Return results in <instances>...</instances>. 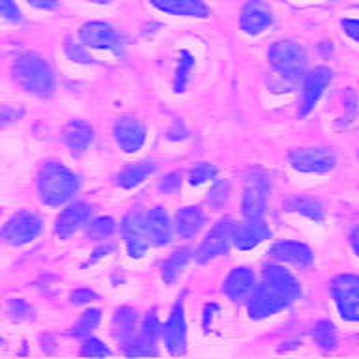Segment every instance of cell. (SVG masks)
<instances>
[{
	"mask_svg": "<svg viewBox=\"0 0 359 359\" xmlns=\"http://www.w3.org/2000/svg\"><path fill=\"white\" fill-rule=\"evenodd\" d=\"M101 320V311L100 309H90V311H84L83 316L79 318V322L75 325H73L72 333L75 337H88L92 331L97 327V324H100Z\"/></svg>",
	"mask_w": 359,
	"mask_h": 359,
	"instance_id": "30",
	"label": "cell"
},
{
	"mask_svg": "<svg viewBox=\"0 0 359 359\" xmlns=\"http://www.w3.org/2000/svg\"><path fill=\"white\" fill-rule=\"evenodd\" d=\"M94 299H97V296L92 290H88V288H79V290L72 294V302L75 305H84V303L94 302Z\"/></svg>",
	"mask_w": 359,
	"mask_h": 359,
	"instance_id": "42",
	"label": "cell"
},
{
	"mask_svg": "<svg viewBox=\"0 0 359 359\" xmlns=\"http://www.w3.org/2000/svg\"><path fill=\"white\" fill-rule=\"evenodd\" d=\"M81 353L88 355V358H105V355H111V350L100 339H88V341H84Z\"/></svg>",
	"mask_w": 359,
	"mask_h": 359,
	"instance_id": "34",
	"label": "cell"
},
{
	"mask_svg": "<svg viewBox=\"0 0 359 359\" xmlns=\"http://www.w3.org/2000/svg\"><path fill=\"white\" fill-rule=\"evenodd\" d=\"M341 27L348 38H352L353 41L359 43V19H342Z\"/></svg>",
	"mask_w": 359,
	"mask_h": 359,
	"instance_id": "41",
	"label": "cell"
},
{
	"mask_svg": "<svg viewBox=\"0 0 359 359\" xmlns=\"http://www.w3.org/2000/svg\"><path fill=\"white\" fill-rule=\"evenodd\" d=\"M41 232V221L30 212H19L0 230V240L8 245L19 247L30 243Z\"/></svg>",
	"mask_w": 359,
	"mask_h": 359,
	"instance_id": "6",
	"label": "cell"
},
{
	"mask_svg": "<svg viewBox=\"0 0 359 359\" xmlns=\"http://www.w3.org/2000/svg\"><path fill=\"white\" fill-rule=\"evenodd\" d=\"M0 342H2V341H0Z\"/></svg>",
	"mask_w": 359,
	"mask_h": 359,
	"instance_id": "48",
	"label": "cell"
},
{
	"mask_svg": "<svg viewBox=\"0 0 359 359\" xmlns=\"http://www.w3.org/2000/svg\"><path fill=\"white\" fill-rule=\"evenodd\" d=\"M161 333L168 352L172 353V355H182V353H185V346H187V325H185L184 302L182 299L172 309V313L168 316L167 324L161 330Z\"/></svg>",
	"mask_w": 359,
	"mask_h": 359,
	"instance_id": "11",
	"label": "cell"
},
{
	"mask_svg": "<svg viewBox=\"0 0 359 359\" xmlns=\"http://www.w3.org/2000/svg\"><path fill=\"white\" fill-rule=\"evenodd\" d=\"M180 185H182V176L178 172H172L163 178V182L159 184V189L165 191V193H174V191L180 189Z\"/></svg>",
	"mask_w": 359,
	"mask_h": 359,
	"instance_id": "40",
	"label": "cell"
},
{
	"mask_svg": "<svg viewBox=\"0 0 359 359\" xmlns=\"http://www.w3.org/2000/svg\"><path fill=\"white\" fill-rule=\"evenodd\" d=\"M154 170H156V165L151 161L135 163V165H129L118 174L116 182L123 189H133V187L142 184L150 174H154Z\"/></svg>",
	"mask_w": 359,
	"mask_h": 359,
	"instance_id": "23",
	"label": "cell"
},
{
	"mask_svg": "<svg viewBox=\"0 0 359 359\" xmlns=\"http://www.w3.org/2000/svg\"><path fill=\"white\" fill-rule=\"evenodd\" d=\"M288 206L294 212L302 213L305 217L313 219V221H322L324 219V208L320 206V202H316L314 198H309V196H296L288 202Z\"/></svg>",
	"mask_w": 359,
	"mask_h": 359,
	"instance_id": "27",
	"label": "cell"
},
{
	"mask_svg": "<svg viewBox=\"0 0 359 359\" xmlns=\"http://www.w3.org/2000/svg\"><path fill=\"white\" fill-rule=\"evenodd\" d=\"M126 355H129V358H133V355L135 358L137 355H157V350L154 348V342L146 341V339L140 337L139 341L133 339L129 344H126Z\"/></svg>",
	"mask_w": 359,
	"mask_h": 359,
	"instance_id": "33",
	"label": "cell"
},
{
	"mask_svg": "<svg viewBox=\"0 0 359 359\" xmlns=\"http://www.w3.org/2000/svg\"><path fill=\"white\" fill-rule=\"evenodd\" d=\"M302 286L296 277L280 266H268L264 269L262 283L252 290L249 299V316L252 320L268 318L296 302Z\"/></svg>",
	"mask_w": 359,
	"mask_h": 359,
	"instance_id": "1",
	"label": "cell"
},
{
	"mask_svg": "<svg viewBox=\"0 0 359 359\" xmlns=\"http://www.w3.org/2000/svg\"><path fill=\"white\" fill-rule=\"evenodd\" d=\"M195 66V58L191 55L189 50H182L180 53L178 60V69H176V77H174V90L176 92H184L185 84L189 81V73Z\"/></svg>",
	"mask_w": 359,
	"mask_h": 359,
	"instance_id": "29",
	"label": "cell"
},
{
	"mask_svg": "<svg viewBox=\"0 0 359 359\" xmlns=\"http://www.w3.org/2000/svg\"><path fill=\"white\" fill-rule=\"evenodd\" d=\"M217 176V168L210 165V163H198L193 170H191L189 182L191 185H201L208 180H213Z\"/></svg>",
	"mask_w": 359,
	"mask_h": 359,
	"instance_id": "32",
	"label": "cell"
},
{
	"mask_svg": "<svg viewBox=\"0 0 359 359\" xmlns=\"http://www.w3.org/2000/svg\"><path fill=\"white\" fill-rule=\"evenodd\" d=\"M79 38L86 47H92V49H107L120 53L123 45L122 36L116 32V28L103 21L84 22L79 30Z\"/></svg>",
	"mask_w": 359,
	"mask_h": 359,
	"instance_id": "8",
	"label": "cell"
},
{
	"mask_svg": "<svg viewBox=\"0 0 359 359\" xmlns=\"http://www.w3.org/2000/svg\"><path fill=\"white\" fill-rule=\"evenodd\" d=\"M269 64L275 67V72L288 81H297L305 73L307 67V55L303 50L302 45L290 39H283V41H275L268 53Z\"/></svg>",
	"mask_w": 359,
	"mask_h": 359,
	"instance_id": "4",
	"label": "cell"
},
{
	"mask_svg": "<svg viewBox=\"0 0 359 359\" xmlns=\"http://www.w3.org/2000/svg\"><path fill=\"white\" fill-rule=\"evenodd\" d=\"M331 296L348 322H359V275H339L331 280Z\"/></svg>",
	"mask_w": 359,
	"mask_h": 359,
	"instance_id": "5",
	"label": "cell"
},
{
	"mask_svg": "<svg viewBox=\"0 0 359 359\" xmlns=\"http://www.w3.org/2000/svg\"><path fill=\"white\" fill-rule=\"evenodd\" d=\"M266 195H268V182L262 176H255L243 193V215L247 219H260L266 210Z\"/></svg>",
	"mask_w": 359,
	"mask_h": 359,
	"instance_id": "17",
	"label": "cell"
},
{
	"mask_svg": "<svg viewBox=\"0 0 359 359\" xmlns=\"http://www.w3.org/2000/svg\"><path fill=\"white\" fill-rule=\"evenodd\" d=\"M10 313L15 320L32 318V307H30L27 302H22V299H11Z\"/></svg>",
	"mask_w": 359,
	"mask_h": 359,
	"instance_id": "37",
	"label": "cell"
},
{
	"mask_svg": "<svg viewBox=\"0 0 359 359\" xmlns=\"http://www.w3.org/2000/svg\"><path fill=\"white\" fill-rule=\"evenodd\" d=\"M88 2H94V4H109L111 0H88Z\"/></svg>",
	"mask_w": 359,
	"mask_h": 359,
	"instance_id": "47",
	"label": "cell"
},
{
	"mask_svg": "<svg viewBox=\"0 0 359 359\" xmlns=\"http://www.w3.org/2000/svg\"><path fill=\"white\" fill-rule=\"evenodd\" d=\"M189 258H191V249H187V247L174 251L161 266L163 280L168 283V285H172L174 280L180 277V273L184 271L185 264L189 262Z\"/></svg>",
	"mask_w": 359,
	"mask_h": 359,
	"instance_id": "26",
	"label": "cell"
},
{
	"mask_svg": "<svg viewBox=\"0 0 359 359\" xmlns=\"http://www.w3.org/2000/svg\"><path fill=\"white\" fill-rule=\"evenodd\" d=\"M13 79L30 94L47 95L55 90V77L49 64L36 53H21L13 60Z\"/></svg>",
	"mask_w": 359,
	"mask_h": 359,
	"instance_id": "2",
	"label": "cell"
},
{
	"mask_svg": "<svg viewBox=\"0 0 359 359\" xmlns=\"http://www.w3.org/2000/svg\"><path fill=\"white\" fill-rule=\"evenodd\" d=\"M202 223H204V215H202L201 208L185 206L176 213V230L182 238L195 236L201 230Z\"/></svg>",
	"mask_w": 359,
	"mask_h": 359,
	"instance_id": "24",
	"label": "cell"
},
{
	"mask_svg": "<svg viewBox=\"0 0 359 359\" xmlns=\"http://www.w3.org/2000/svg\"><path fill=\"white\" fill-rule=\"evenodd\" d=\"M62 139L67 144V148L72 150L73 156H81L92 144V140H94V129H92L90 123L84 122V120H69L64 126Z\"/></svg>",
	"mask_w": 359,
	"mask_h": 359,
	"instance_id": "18",
	"label": "cell"
},
{
	"mask_svg": "<svg viewBox=\"0 0 359 359\" xmlns=\"http://www.w3.org/2000/svg\"><path fill=\"white\" fill-rule=\"evenodd\" d=\"M114 137L116 142L120 144L123 151L133 154V151L140 150L146 140V128L144 123L137 120L135 116H122L118 118V122L114 123Z\"/></svg>",
	"mask_w": 359,
	"mask_h": 359,
	"instance_id": "12",
	"label": "cell"
},
{
	"mask_svg": "<svg viewBox=\"0 0 359 359\" xmlns=\"http://www.w3.org/2000/svg\"><path fill=\"white\" fill-rule=\"evenodd\" d=\"M330 83H331L330 67H325V66L314 67L313 72L309 73L307 79H305V88H303V103H302V111H299V116H307L309 112L313 111Z\"/></svg>",
	"mask_w": 359,
	"mask_h": 359,
	"instance_id": "14",
	"label": "cell"
},
{
	"mask_svg": "<svg viewBox=\"0 0 359 359\" xmlns=\"http://www.w3.org/2000/svg\"><path fill=\"white\" fill-rule=\"evenodd\" d=\"M122 234L131 258H140L148 251L150 238H148V230H146V215H140V213L126 215V219L122 221Z\"/></svg>",
	"mask_w": 359,
	"mask_h": 359,
	"instance_id": "10",
	"label": "cell"
},
{
	"mask_svg": "<svg viewBox=\"0 0 359 359\" xmlns=\"http://www.w3.org/2000/svg\"><path fill=\"white\" fill-rule=\"evenodd\" d=\"M226 193H229V185L223 184V182H219V184H215V187H213L212 195H210V201H212V204L219 206V204H223V202L226 201Z\"/></svg>",
	"mask_w": 359,
	"mask_h": 359,
	"instance_id": "43",
	"label": "cell"
},
{
	"mask_svg": "<svg viewBox=\"0 0 359 359\" xmlns=\"http://www.w3.org/2000/svg\"><path fill=\"white\" fill-rule=\"evenodd\" d=\"M252 285H255V275L247 268H236L224 280L223 292L230 299H241L251 292Z\"/></svg>",
	"mask_w": 359,
	"mask_h": 359,
	"instance_id": "22",
	"label": "cell"
},
{
	"mask_svg": "<svg viewBox=\"0 0 359 359\" xmlns=\"http://www.w3.org/2000/svg\"><path fill=\"white\" fill-rule=\"evenodd\" d=\"M114 337L123 342V346L135 339V325H137V311L131 307L118 309L114 314Z\"/></svg>",
	"mask_w": 359,
	"mask_h": 359,
	"instance_id": "25",
	"label": "cell"
},
{
	"mask_svg": "<svg viewBox=\"0 0 359 359\" xmlns=\"http://www.w3.org/2000/svg\"><path fill=\"white\" fill-rule=\"evenodd\" d=\"M27 2L39 8V10H53L58 4V0H27Z\"/></svg>",
	"mask_w": 359,
	"mask_h": 359,
	"instance_id": "44",
	"label": "cell"
},
{
	"mask_svg": "<svg viewBox=\"0 0 359 359\" xmlns=\"http://www.w3.org/2000/svg\"><path fill=\"white\" fill-rule=\"evenodd\" d=\"M116 229V223H114V219L111 217H100L92 221L88 226V236L90 238H94V240H105L109 236L114 232Z\"/></svg>",
	"mask_w": 359,
	"mask_h": 359,
	"instance_id": "31",
	"label": "cell"
},
{
	"mask_svg": "<svg viewBox=\"0 0 359 359\" xmlns=\"http://www.w3.org/2000/svg\"><path fill=\"white\" fill-rule=\"evenodd\" d=\"M313 337L316 344H318L322 350L325 352H331V350H335L337 346V333H335V325L327 322V320H322L318 324L314 325Z\"/></svg>",
	"mask_w": 359,
	"mask_h": 359,
	"instance_id": "28",
	"label": "cell"
},
{
	"mask_svg": "<svg viewBox=\"0 0 359 359\" xmlns=\"http://www.w3.org/2000/svg\"><path fill=\"white\" fill-rule=\"evenodd\" d=\"M271 232H269L268 224L260 221V219H247L243 224H236L234 230V245L240 251H249L252 247L260 245L264 240H268Z\"/></svg>",
	"mask_w": 359,
	"mask_h": 359,
	"instance_id": "16",
	"label": "cell"
},
{
	"mask_svg": "<svg viewBox=\"0 0 359 359\" xmlns=\"http://www.w3.org/2000/svg\"><path fill=\"white\" fill-rule=\"evenodd\" d=\"M273 15H271V8H269L264 0H249L240 15V27L245 34L257 36L262 30L271 25Z\"/></svg>",
	"mask_w": 359,
	"mask_h": 359,
	"instance_id": "13",
	"label": "cell"
},
{
	"mask_svg": "<svg viewBox=\"0 0 359 359\" xmlns=\"http://www.w3.org/2000/svg\"><path fill=\"white\" fill-rule=\"evenodd\" d=\"M92 215V206L84 204V202H75L72 206H67L66 210H62V213L56 217V236L60 240H67L69 236L75 234L81 226Z\"/></svg>",
	"mask_w": 359,
	"mask_h": 359,
	"instance_id": "15",
	"label": "cell"
},
{
	"mask_svg": "<svg viewBox=\"0 0 359 359\" xmlns=\"http://www.w3.org/2000/svg\"><path fill=\"white\" fill-rule=\"evenodd\" d=\"M269 255L280 262H290L296 266H309L313 262V252L305 243L299 241H279L271 247Z\"/></svg>",
	"mask_w": 359,
	"mask_h": 359,
	"instance_id": "21",
	"label": "cell"
},
{
	"mask_svg": "<svg viewBox=\"0 0 359 359\" xmlns=\"http://www.w3.org/2000/svg\"><path fill=\"white\" fill-rule=\"evenodd\" d=\"M150 4L170 15L196 17V19H206L210 15V8L202 0H150Z\"/></svg>",
	"mask_w": 359,
	"mask_h": 359,
	"instance_id": "19",
	"label": "cell"
},
{
	"mask_svg": "<svg viewBox=\"0 0 359 359\" xmlns=\"http://www.w3.org/2000/svg\"><path fill=\"white\" fill-rule=\"evenodd\" d=\"M0 15L8 19V21H21V13L11 0H0Z\"/></svg>",
	"mask_w": 359,
	"mask_h": 359,
	"instance_id": "39",
	"label": "cell"
},
{
	"mask_svg": "<svg viewBox=\"0 0 359 359\" xmlns=\"http://www.w3.org/2000/svg\"><path fill=\"white\" fill-rule=\"evenodd\" d=\"M236 223L232 219H221L219 223L213 224V229L210 230L204 238V241L196 251V260L201 264L210 262L212 258L224 255L229 251L232 238H234Z\"/></svg>",
	"mask_w": 359,
	"mask_h": 359,
	"instance_id": "7",
	"label": "cell"
},
{
	"mask_svg": "<svg viewBox=\"0 0 359 359\" xmlns=\"http://www.w3.org/2000/svg\"><path fill=\"white\" fill-rule=\"evenodd\" d=\"M39 198L47 206H60L79 189L77 176L58 163H47L38 176Z\"/></svg>",
	"mask_w": 359,
	"mask_h": 359,
	"instance_id": "3",
	"label": "cell"
},
{
	"mask_svg": "<svg viewBox=\"0 0 359 359\" xmlns=\"http://www.w3.org/2000/svg\"><path fill=\"white\" fill-rule=\"evenodd\" d=\"M22 116L21 109H13V107L0 105V129L8 128L11 123H15Z\"/></svg>",
	"mask_w": 359,
	"mask_h": 359,
	"instance_id": "38",
	"label": "cell"
},
{
	"mask_svg": "<svg viewBox=\"0 0 359 359\" xmlns=\"http://www.w3.org/2000/svg\"><path fill=\"white\" fill-rule=\"evenodd\" d=\"M288 161L299 172L324 174L335 167V154L325 148H299L292 150Z\"/></svg>",
	"mask_w": 359,
	"mask_h": 359,
	"instance_id": "9",
	"label": "cell"
},
{
	"mask_svg": "<svg viewBox=\"0 0 359 359\" xmlns=\"http://www.w3.org/2000/svg\"><path fill=\"white\" fill-rule=\"evenodd\" d=\"M350 243H352L353 251H355V255L359 257V224L352 230V236H350Z\"/></svg>",
	"mask_w": 359,
	"mask_h": 359,
	"instance_id": "45",
	"label": "cell"
},
{
	"mask_svg": "<svg viewBox=\"0 0 359 359\" xmlns=\"http://www.w3.org/2000/svg\"><path fill=\"white\" fill-rule=\"evenodd\" d=\"M146 230H148V238H150L151 245H167L172 236V226H170V219L163 208H154L150 213L146 215Z\"/></svg>",
	"mask_w": 359,
	"mask_h": 359,
	"instance_id": "20",
	"label": "cell"
},
{
	"mask_svg": "<svg viewBox=\"0 0 359 359\" xmlns=\"http://www.w3.org/2000/svg\"><path fill=\"white\" fill-rule=\"evenodd\" d=\"M112 251V247L109 245V247H101V249H97V251L94 252V257H92V260H90V262H94V260H97V258H101L103 257V255H107V252H111Z\"/></svg>",
	"mask_w": 359,
	"mask_h": 359,
	"instance_id": "46",
	"label": "cell"
},
{
	"mask_svg": "<svg viewBox=\"0 0 359 359\" xmlns=\"http://www.w3.org/2000/svg\"><path fill=\"white\" fill-rule=\"evenodd\" d=\"M66 55L75 62H81V64H90V62L94 60L92 56L84 50L83 45L72 43V41H66Z\"/></svg>",
	"mask_w": 359,
	"mask_h": 359,
	"instance_id": "36",
	"label": "cell"
},
{
	"mask_svg": "<svg viewBox=\"0 0 359 359\" xmlns=\"http://www.w3.org/2000/svg\"><path fill=\"white\" fill-rule=\"evenodd\" d=\"M161 325H159V320H157V316L154 313L148 314L144 318V322H142V339H146V341L150 342H156L157 335L161 333Z\"/></svg>",
	"mask_w": 359,
	"mask_h": 359,
	"instance_id": "35",
	"label": "cell"
}]
</instances>
